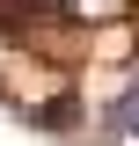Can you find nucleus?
Here are the masks:
<instances>
[{
  "instance_id": "f257e3e1",
  "label": "nucleus",
  "mask_w": 139,
  "mask_h": 146,
  "mask_svg": "<svg viewBox=\"0 0 139 146\" xmlns=\"http://www.w3.org/2000/svg\"><path fill=\"white\" fill-rule=\"evenodd\" d=\"M103 131H110L117 146H139V80H132V88L117 95V102H110V117H103Z\"/></svg>"
}]
</instances>
